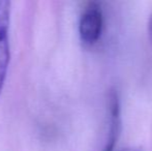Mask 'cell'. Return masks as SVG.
<instances>
[{"label": "cell", "instance_id": "cell-1", "mask_svg": "<svg viewBox=\"0 0 152 151\" xmlns=\"http://www.w3.org/2000/svg\"><path fill=\"white\" fill-rule=\"evenodd\" d=\"M104 14L99 4L90 2L85 6L79 21V35L86 46H92L102 36Z\"/></svg>", "mask_w": 152, "mask_h": 151}, {"label": "cell", "instance_id": "cell-2", "mask_svg": "<svg viewBox=\"0 0 152 151\" xmlns=\"http://www.w3.org/2000/svg\"><path fill=\"white\" fill-rule=\"evenodd\" d=\"M10 2L0 0V95L5 84L10 60Z\"/></svg>", "mask_w": 152, "mask_h": 151}, {"label": "cell", "instance_id": "cell-3", "mask_svg": "<svg viewBox=\"0 0 152 151\" xmlns=\"http://www.w3.org/2000/svg\"><path fill=\"white\" fill-rule=\"evenodd\" d=\"M120 131V101L118 93L112 89L109 93V131L102 151H114Z\"/></svg>", "mask_w": 152, "mask_h": 151}, {"label": "cell", "instance_id": "cell-4", "mask_svg": "<svg viewBox=\"0 0 152 151\" xmlns=\"http://www.w3.org/2000/svg\"><path fill=\"white\" fill-rule=\"evenodd\" d=\"M148 33H149V37H150V40L152 42V15L149 18L148 21Z\"/></svg>", "mask_w": 152, "mask_h": 151}, {"label": "cell", "instance_id": "cell-5", "mask_svg": "<svg viewBox=\"0 0 152 151\" xmlns=\"http://www.w3.org/2000/svg\"><path fill=\"white\" fill-rule=\"evenodd\" d=\"M120 151H140V150L136 149V148H130V147H126V148H123V149H121Z\"/></svg>", "mask_w": 152, "mask_h": 151}]
</instances>
